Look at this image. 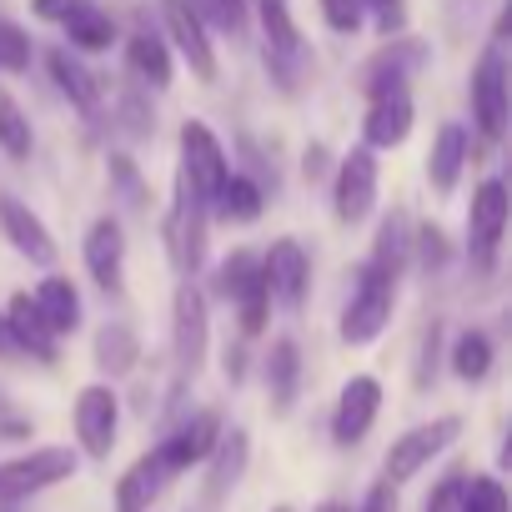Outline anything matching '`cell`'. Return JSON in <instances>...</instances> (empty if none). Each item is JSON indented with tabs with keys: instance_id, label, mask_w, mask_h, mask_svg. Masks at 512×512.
<instances>
[{
	"instance_id": "cell-40",
	"label": "cell",
	"mask_w": 512,
	"mask_h": 512,
	"mask_svg": "<svg viewBox=\"0 0 512 512\" xmlns=\"http://www.w3.org/2000/svg\"><path fill=\"white\" fill-rule=\"evenodd\" d=\"M206 6H211L216 26H226V31H241L246 26V0H206Z\"/></svg>"
},
{
	"instance_id": "cell-41",
	"label": "cell",
	"mask_w": 512,
	"mask_h": 512,
	"mask_svg": "<svg viewBox=\"0 0 512 512\" xmlns=\"http://www.w3.org/2000/svg\"><path fill=\"white\" fill-rule=\"evenodd\" d=\"M76 6H81V0H31V11H36L41 21H66Z\"/></svg>"
},
{
	"instance_id": "cell-24",
	"label": "cell",
	"mask_w": 512,
	"mask_h": 512,
	"mask_svg": "<svg viewBox=\"0 0 512 512\" xmlns=\"http://www.w3.org/2000/svg\"><path fill=\"white\" fill-rule=\"evenodd\" d=\"M46 66H51L56 86L71 96V106H76V111H86V116H96V111H101V86H96V76H91L71 51H51V56H46Z\"/></svg>"
},
{
	"instance_id": "cell-48",
	"label": "cell",
	"mask_w": 512,
	"mask_h": 512,
	"mask_svg": "<svg viewBox=\"0 0 512 512\" xmlns=\"http://www.w3.org/2000/svg\"><path fill=\"white\" fill-rule=\"evenodd\" d=\"M277 512H292V507H277Z\"/></svg>"
},
{
	"instance_id": "cell-21",
	"label": "cell",
	"mask_w": 512,
	"mask_h": 512,
	"mask_svg": "<svg viewBox=\"0 0 512 512\" xmlns=\"http://www.w3.org/2000/svg\"><path fill=\"white\" fill-rule=\"evenodd\" d=\"M166 477H171V472L161 467L156 452H146L141 462H131V472L116 482V512H146V507L161 497Z\"/></svg>"
},
{
	"instance_id": "cell-7",
	"label": "cell",
	"mask_w": 512,
	"mask_h": 512,
	"mask_svg": "<svg viewBox=\"0 0 512 512\" xmlns=\"http://www.w3.org/2000/svg\"><path fill=\"white\" fill-rule=\"evenodd\" d=\"M206 342H211V327H206V297L196 282H181L176 287V307H171V347H176V367L181 377H196L201 362H206Z\"/></svg>"
},
{
	"instance_id": "cell-36",
	"label": "cell",
	"mask_w": 512,
	"mask_h": 512,
	"mask_svg": "<svg viewBox=\"0 0 512 512\" xmlns=\"http://www.w3.org/2000/svg\"><path fill=\"white\" fill-rule=\"evenodd\" d=\"M31 66V36L11 21H0V71H26Z\"/></svg>"
},
{
	"instance_id": "cell-19",
	"label": "cell",
	"mask_w": 512,
	"mask_h": 512,
	"mask_svg": "<svg viewBox=\"0 0 512 512\" xmlns=\"http://www.w3.org/2000/svg\"><path fill=\"white\" fill-rule=\"evenodd\" d=\"M412 131V101L407 91H387V96H372V111L362 121V136H367V151H387V146H402Z\"/></svg>"
},
{
	"instance_id": "cell-2",
	"label": "cell",
	"mask_w": 512,
	"mask_h": 512,
	"mask_svg": "<svg viewBox=\"0 0 512 512\" xmlns=\"http://www.w3.org/2000/svg\"><path fill=\"white\" fill-rule=\"evenodd\" d=\"M216 292L241 307V332H246V337H256V332L267 327L272 287H267V272H262V262H256L251 251H231V256H226L221 272H216Z\"/></svg>"
},
{
	"instance_id": "cell-29",
	"label": "cell",
	"mask_w": 512,
	"mask_h": 512,
	"mask_svg": "<svg viewBox=\"0 0 512 512\" xmlns=\"http://www.w3.org/2000/svg\"><path fill=\"white\" fill-rule=\"evenodd\" d=\"M417 61H422V46H392V51H382V56L367 66V91H372V96L407 91V86H402V76H407Z\"/></svg>"
},
{
	"instance_id": "cell-28",
	"label": "cell",
	"mask_w": 512,
	"mask_h": 512,
	"mask_svg": "<svg viewBox=\"0 0 512 512\" xmlns=\"http://www.w3.org/2000/svg\"><path fill=\"white\" fill-rule=\"evenodd\" d=\"M136 357H141V347H136L131 327H121V322H106V327L96 332V367H101V372H111V377H126V372L136 367Z\"/></svg>"
},
{
	"instance_id": "cell-22",
	"label": "cell",
	"mask_w": 512,
	"mask_h": 512,
	"mask_svg": "<svg viewBox=\"0 0 512 512\" xmlns=\"http://www.w3.org/2000/svg\"><path fill=\"white\" fill-rule=\"evenodd\" d=\"M407 251H412V221H407V211H387L382 226H377V251H372L367 267H377L382 277L397 282L402 267H407Z\"/></svg>"
},
{
	"instance_id": "cell-46",
	"label": "cell",
	"mask_w": 512,
	"mask_h": 512,
	"mask_svg": "<svg viewBox=\"0 0 512 512\" xmlns=\"http://www.w3.org/2000/svg\"><path fill=\"white\" fill-rule=\"evenodd\" d=\"M317 512H347V507H342V502H322Z\"/></svg>"
},
{
	"instance_id": "cell-12",
	"label": "cell",
	"mask_w": 512,
	"mask_h": 512,
	"mask_svg": "<svg viewBox=\"0 0 512 512\" xmlns=\"http://www.w3.org/2000/svg\"><path fill=\"white\" fill-rule=\"evenodd\" d=\"M377 206V156L367 146H352V156L337 166V221L357 226Z\"/></svg>"
},
{
	"instance_id": "cell-30",
	"label": "cell",
	"mask_w": 512,
	"mask_h": 512,
	"mask_svg": "<svg viewBox=\"0 0 512 512\" xmlns=\"http://www.w3.org/2000/svg\"><path fill=\"white\" fill-rule=\"evenodd\" d=\"M216 216L221 221H256L262 216V186L246 181V176H226V186L216 191Z\"/></svg>"
},
{
	"instance_id": "cell-47",
	"label": "cell",
	"mask_w": 512,
	"mask_h": 512,
	"mask_svg": "<svg viewBox=\"0 0 512 512\" xmlns=\"http://www.w3.org/2000/svg\"><path fill=\"white\" fill-rule=\"evenodd\" d=\"M0 512H21V502H6V497H0Z\"/></svg>"
},
{
	"instance_id": "cell-14",
	"label": "cell",
	"mask_w": 512,
	"mask_h": 512,
	"mask_svg": "<svg viewBox=\"0 0 512 512\" xmlns=\"http://www.w3.org/2000/svg\"><path fill=\"white\" fill-rule=\"evenodd\" d=\"M161 16H166V31H171L176 51L191 61L196 81H216V51H211V41H206L201 16L191 11V0H161Z\"/></svg>"
},
{
	"instance_id": "cell-17",
	"label": "cell",
	"mask_w": 512,
	"mask_h": 512,
	"mask_svg": "<svg viewBox=\"0 0 512 512\" xmlns=\"http://www.w3.org/2000/svg\"><path fill=\"white\" fill-rule=\"evenodd\" d=\"M262 272H267V287H272V297H282L287 307H302V302H307L312 267H307V251H302L297 241H287V236H282V241L267 251Z\"/></svg>"
},
{
	"instance_id": "cell-10",
	"label": "cell",
	"mask_w": 512,
	"mask_h": 512,
	"mask_svg": "<svg viewBox=\"0 0 512 512\" xmlns=\"http://www.w3.org/2000/svg\"><path fill=\"white\" fill-rule=\"evenodd\" d=\"M116 427H121V402H116V392L101 387V382L81 387V397H76V437H81V452L96 457V462H106L111 447H116Z\"/></svg>"
},
{
	"instance_id": "cell-8",
	"label": "cell",
	"mask_w": 512,
	"mask_h": 512,
	"mask_svg": "<svg viewBox=\"0 0 512 512\" xmlns=\"http://www.w3.org/2000/svg\"><path fill=\"white\" fill-rule=\"evenodd\" d=\"M462 432V422L457 417H437V422H427V427H412V432H402L392 447H387V482L397 487V482H407V477H417L432 457H442L447 447H452V437Z\"/></svg>"
},
{
	"instance_id": "cell-38",
	"label": "cell",
	"mask_w": 512,
	"mask_h": 512,
	"mask_svg": "<svg viewBox=\"0 0 512 512\" xmlns=\"http://www.w3.org/2000/svg\"><path fill=\"white\" fill-rule=\"evenodd\" d=\"M462 492H467V477L462 472L442 477V487L427 497V512H462Z\"/></svg>"
},
{
	"instance_id": "cell-11",
	"label": "cell",
	"mask_w": 512,
	"mask_h": 512,
	"mask_svg": "<svg viewBox=\"0 0 512 512\" xmlns=\"http://www.w3.org/2000/svg\"><path fill=\"white\" fill-rule=\"evenodd\" d=\"M472 116H477V131L487 141L507 136V61H502L497 46L472 71Z\"/></svg>"
},
{
	"instance_id": "cell-1",
	"label": "cell",
	"mask_w": 512,
	"mask_h": 512,
	"mask_svg": "<svg viewBox=\"0 0 512 512\" xmlns=\"http://www.w3.org/2000/svg\"><path fill=\"white\" fill-rule=\"evenodd\" d=\"M166 251L171 267L191 282L201 256H206V201L191 191V181L176 171V196H171V216H166Z\"/></svg>"
},
{
	"instance_id": "cell-27",
	"label": "cell",
	"mask_w": 512,
	"mask_h": 512,
	"mask_svg": "<svg viewBox=\"0 0 512 512\" xmlns=\"http://www.w3.org/2000/svg\"><path fill=\"white\" fill-rule=\"evenodd\" d=\"M241 472H246V432L231 427V432H221V442H216V462H211V477H206V497L221 502V497L241 482Z\"/></svg>"
},
{
	"instance_id": "cell-33",
	"label": "cell",
	"mask_w": 512,
	"mask_h": 512,
	"mask_svg": "<svg viewBox=\"0 0 512 512\" xmlns=\"http://www.w3.org/2000/svg\"><path fill=\"white\" fill-rule=\"evenodd\" d=\"M452 372H457L462 382H482V377L492 372V342H487V332H462V337H457V347H452Z\"/></svg>"
},
{
	"instance_id": "cell-42",
	"label": "cell",
	"mask_w": 512,
	"mask_h": 512,
	"mask_svg": "<svg viewBox=\"0 0 512 512\" xmlns=\"http://www.w3.org/2000/svg\"><path fill=\"white\" fill-rule=\"evenodd\" d=\"M362 512H397V492H392V482H377V487L367 492Z\"/></svg>"
},
{
	"instance_id": "cell-9",
	"label": "cell",
	"mask_w": 512,
	"mask_h": 512,
	"mask_svg": "<svg viewBox=\"0 0 512 512\" xmlns=\"http://www.w3.org/2000/svg\"><path fill=\"white\" fill-rule=\"evenodd\" d=\"M262 31H267V66H272L277 86L297 91L302 66H307V41L287 11V0H262Z\"/></svg>"
},
{
	"instance_id": "cell-3",
	"label": "cell",
	"mask_w": 512,
	"mask_h": 512,
	"mask_svg": "<svg viewBox=\"0 0 512 512\" xmlns=\"http://www.w3.org/2000/svg\"><path fill=\"white\" fill-rule=\"evenodd\" d=\"M392 302H397V282L382 277L377 267H362V272H357V292H352V302H347V312H342V342H352V347L372 342V337L387 327Z\"/></svg>"
},
{
	"instance_id": "cell-4",
	"label": "cell",
	"mask_w": 512,
	"mask_h": 512,
	"mask_svg": "<svg viewBox=\"0 0 512 512\" xmlns=\"http://www.w3.org/2000/svg\"><path fill=\"white\" fill-rule=\"evenodd\" d=\"M66 477H76V452L71 447H36V452H26V457L0 467V497L21 502V497L46 492V487H56Z\"/></svg>"
},
{
	"instance_id": "cell-37",
	"label": "cell",
	"mask_w": 512,
	"mask_h": 512,
	"mask_svg": "<svg viewBox=\"0 0 512 512\" xmlns=\"http://www.w3.org/2000/svg\"><path fill=\"white\" fill-rule=\"evenodd\" d=\"M362 0H322V16H327V26L332 31H342V36H352L357 26H362Z\"/></svg>"
},
{
	"instance_id": "cell-16",
	"label": "cell",
	"mask_w": 512,
	"mask_h": 512,
	"mask_svg": "<svg viewBox=\"0 0 512 512\" xmlns=\"http://www.w3.org/2000/svg\"><path fill=\"white\" fill-rule=\"evenodd\" d=\"M0 226H6L11 246H16L21 256H31L36 267H51V262H56V241H51L46 221H41L31 206H21L16 196H0Z\"/></svg>"
},
{
	"instance_id": "cell-26",
	"label": "cell",
	"mask_w": 512,
	"mask_h": 512,
	"mask_svg": "<svg viewBox=\"0 0 512 512\" xmlns=\"http://www.w3.org/2000/svg\"><path fill=\"white\" fill-rule=\"evenodd\" d=\"M462 161H467V131L462 126H442L437 141H432V156H427V181L437 191H452L457 176H462Z\"/></svg>"
},
{
	"instance_id": "cell-35",
	"label": "cell",
	"mask_w": 512,
	"mask_h": 512,
	"mask_svg": "<svg viewBox=\"0 0 512 512\" xmlns=\"http://www.w3.org/2000/svg\"><path fill=\"white\" fill-rule=\"evenodd\" d=\"M462 512H507V492H502V482H497V477H467Z\"/></svg>"
},
{
	"instance_id": "cell-23",
	"label": "cell",
	"mask_w": 512,
	"mask_h": 512,
	"mask_svg": "<svg viewBox=\"0 0 512 512\" xmlns=\"http://www.w3.org/2000/svg\"><path fill=\"white\" fill-rule=\"evenodd\" d=\"M31 302H36V312L46 317V327H51L56 337H66V332L81 327V297H76V287H71L66 277H46Z\"/></svg>"
},
{
	"instance_id": "cell-32",
	"label": "cell",
	"mask_w": 512,
	"mask_h": 512,
	"mask_svg": "<svg viewBox=\"0 0 512 512\" xmlns=\"http://www.w3.org/2000/svg\"><path fill=\"white\" fill-rule=\"evenodd\" d=\"M126 56H131V71H136L141 81H151L156 91L171 86V56H166V46H161L151 31H136L131 46H126Z\"/></svg>"
},
{
	"instance_id": "cell-43",
	"label": "cell",
	"mask_w": 512,
	"mask_h": 512,
	"mask_svg": "<svg viewBox=\"0 0 512 512\" xmlns=\"http://www.w3.org/2000/svg\"><path fill=\"white\" fill-rule=\"evenodd\" d=\"M111 166H116V176H121V186H126V201H131V206H141V181H136L131 161H111Z\"/></svg>"
},
{
	"instance_id": "cell-34",
	"label": "cell",
	"mask_w": 512,
	"mask_h": 512,
	"mask_svg": "<svg viewBox=\"0 0 512 512\" xmlns=\"http://www.w3.org/2000/svg\"><path fill=\"white\" fill-rule=\"evenodd\" d=\"M0 151L16 156V161L31 156V121L21 116V106H16L6 91H0Z\"/></svg>"
},
{
	"instance_id": "cell-25",
	"label": "cell",
	"mask_w": 512,
	"mask_h": 512,
	"mask_svg": "<svg viewBox=\"0 0 512 512\" xmlns=\"http://www.w3.org/2000/svg\"><path fill=\"white\" fill-rule=\"evenodd\" d=\"M297 382H302L297 342H292V337H277V342H272V357H267V387H272V407H277V412H292Z\"/></svg>"
},
{
	"instance_id": "cell-5",
	"label": "cell",
	"mask_w": 512,
	"mask_h": 512,
	"mask_svg": "<svg viewBox=\"0 0 512 512\" xmlns=\"http://www.w3.org/2000/svg\"><path fill=\"white\" fill-rule=\"evenodd\" d=\"M507 231V186L502 181H482L472 191V211H467V251H472V267L492 272L497 267V246Z\"/></svg>"
},
{
	"instance_id": "cell-13",
	"label": "cell",
	"mask_w": 512,
	"mask_h": 512,
	"mask_svg": "<svg viewBox=\"0 0 512 512\" xmlns=\"http://www.w3.org/2000/svg\"><path fill=\"white\" fill-rule=\"evenodd\" d=\"M377 412H382V382H377V377H352V382L342 387V397H337V412H332V437H337V447H357V442L372 432Z\"/></svg>"
},
{
	"instance_id": "cell-20",
	"label": "cell",
	"mask_w": 512,
	"mask_h": 512,
	"mask_svg": "<svg viewBox=\"0 0 512 512\" xmlns=\"http://www.w3.org/2000/svg\"><path fill=\"white\" fill-rule=\"evenodd\" d=\"M6 327H11V337H16V347H21V352H31V357H41V362H56V332H51V327H46V317L36 312L31 292L11 297Z\"/></svg>"
},
{
	"instance_id": "cell-31",
	"label": "cell",
	"mask_w": 512,
	"mask_h": 512,
	"mask_svg": "<svg viewBox=\"0 0 512 512\" xmlns=\"http://www.w3.org/2000/svg\"><path fill=\"white\" fill-rule=\"evenodd\" d=\"M66 26V36H71V46H81V51H106L111 41H116V26H111V16H101L96 6H86V0H81V6L61 21Z\"/></svg>"
},
{
	"instance_id": "cell-45",
	"label": "cell",
	"mask_w": 512,
	"mask_h": 512,
	"mask_svg": "<svg viewBox=\"0 0 512 512\" xmlns=\"http://www.w3.org/2000/svg\"><path fill=\"white\" fill-rule=\"evenodd\" d=\"M302 171H307V181H317V176H322V146H312V151H307V166H302Z\"/></svg>"
},
{
	"instance_id": "cell-44",
	"label": "cell",
	"mask_w": 512,
	"mask_h": 512,
	"mask_svg": "<svg viewBox=\"0 0 512 512\" xmlns=\"http://www.w3.org/2000/svg\"><path fill=\"white\" fill-rule=\"evenodd\" d=\"M0 352H6V357H16L21 347H16V337H11V327H6V312H0Z\"/></svg>"
},
{
	"instance_id": "cell-18",
	"label": "cell",
	"mask_w": 512,
	"mask_h": 512,
	"mask_svg": "<svg viewBox=\"0 0 512 512\" xmlns=\"http://www.w3.org/2000/svg\"><path fill=\"white\" fill-rule=\"evenodd\" d=\"M121 262H126V236H121V221H116V216L91 221V231H86V267H91V277H96L106 292H116V287H121Z\"/></svg>"
},
{
	"instance_id": "cell-15",
	"label": "cell",
	"mask_w": 512,
	"mask_h": 512,
	"mask_svg": "<svg viewBox=\"0 0 512 512\" xmlns=\"http://www.w3.org/2000/svg\"><path fill=\"white\" fill-rule=\"evenodd\" d=\"M216 442H221V417H216V412H196L191 422H181V427L156 447V457H161V467H166V472H186L191 462L211 457V452H216Z\"/></svg>"
},
{
	"instance_id": "cell-39",
	"label": "cell",
	"mask_w": 512,
	"mask_h": 512,
	"mask_svg": "<svg viewBox=\"0 0 512 512\" xmlns=\"http://www.w3.org/2000/svg\"><path fill=\"white\" fill-rule=\"evenodd\" d=\"M362 6H372V11H377V26H382V36L402 31V21H407V0H362Z\"/></svg>"
},
{
	"instance_id": "cell-6",
	"label": "cell",
	"mask_w": 512,
	"mask_h": 512,
	"mask_svg": "<svg viewBox=\"0 0 512 512\" xmlns=\"http://www.w3.org/2000/svg\"><path fill=\"white\" fill-rule=\"evenodd\" d=\"M181 176L191 181V191H196L206 206L216 201V191H221L226 176H231L221 141H216L211 126H201V121H186V126H181Z\"/></svg>"
}]
</instances>
